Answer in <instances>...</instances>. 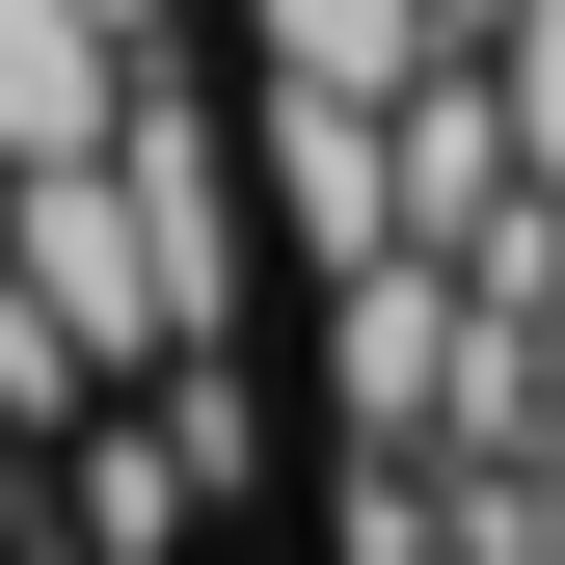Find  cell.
Returning <instances> with one entry per match:
<instances>
[{
    "instance_id": "obj_1",
    "label": "cell",
    "mask_w": 565,
    "mask_h": 565,
    "mask_svg": "<svg viewBox=\"0 0 565 565\" xmlns=\"http://www.w3.org/2000/svg\"><path fill=\"white\" fill-rule=\"evenodd\" d=\"M0 243H28V350H54V377L189 350V269H162V216H135V135H108V162H0Z\"/></svg>"
},
{
    "instance_id": "obj_2",
    "label": "cell",
    "mask_w": 565,
    "mask_h": 565,
    "mask_svg": "<svg viewBox=\"0 0 565 565\" xmlns=\"http://www.w3.org/2000/svg\"><path fill=\"white\" fill-rule=\"evenodd\" d=\"M135 135V28L108 0H0V162H108Z\"/></svg>"
},
{
    "instance_id": "obj_3",
    "label": "cell",
    "mask_w": 565,
    "mask_h": 565,
    "mask_svg": "<svg viewBox=\"0 0 565 565\" xmlns=\"http://www.w3.org/2000/svg\"><path fill=\"white\" fill-rule=\"evenodd\" d=\"M269 189H297V243H323V269H377V243H404V108L269 82Z\"/></svg>"
},
{
    "instance_id": "obj_4",
    "label": "cell",
    "mask_w": 565,
    "mask_h": 565,
    "mask_svg": "<svg viewBox=\"0 0 565 565\" xmlns=\"http://www.w3.org/2000/svg\"><path fill=\"white\" fill-rule=\"evenodd\" d=\"M458 54V0H269V82H350V108H404Z\"/></svg>"
},
{
    "instance_id": "obj_5",
    "label": "cell",
    "mask_w": 565,
    "mask_h": 565,
    "mask_svg": "<svg viewBox=\"0 0 565 565\" xmlns=\"http://www.w3.org/2000/svg\"><path fill=\"white\" fill-rule=\"evenodd\" d=\"M484 108H512V162L565 189V0H512V28H484Z\"/></svg>"
},
{
    "instance_id": "obj_6",
    "label": "cell",
    "mask_w": 565,
    "mask_h": 565,
    "mask_svg": "<svg viewBox=\"0 0 565 565\" xmlns=\"http://www.w3.org/2000/svg\"><path fill=\"white\" fill-rule=\"evenodd\" d=\"M512 565H565V431H539V458H512Z\"/></svg>"
},
{
    "instance_id": "obj_7",
    "label": "cell",
    "mask_w": 565,
    "mask_h": 565,
    "mask_svg": "<svg viewBox=\"0 0 565 565\" xmlns=\"http://www.w3.org/2000/svg\"><path fill=\"white\" fill-rule=\"evenodd\" d=\"M512 350H539V431H565V269H539V323H512Z\"/></svg>"
},
{
    "instance_id": "obj_8",
    "label": "cell",
    "mask_w": 565,
    "mask_h": 565,
    "mask_svg": "<svg viewBox=\"0 0 565 565\" xmlns=\"http://www.w3.org/2000/svg\"><path fill=\"white\" fill-rule=\"evenodd\" d=\"M108 28H135V54H162V0H108Z\"/></svg>"
}]
</instances>
